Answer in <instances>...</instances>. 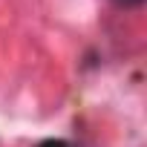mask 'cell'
<instances>
[{
  "label": "cell",
  "mask_w": 147,
  "mask_h": 147,
  "mask_svg": "<svg viewBox=\"0 0 147 147\" xmlns=\"http://www.w3.org/2000/svg\"><path fill=\"white\" fill-rule=\"evenodd\" d=\"M115 6H124V9H136V6H141L144 0H113Z\"/></svg>",
  "instance_id": "1"
},
{
  "label": "cell",
  "mask_w": 147,
  "mask_h": 147,
  "mask_svg": "<svg viewBox=\"0 0 147 147\" xmlns=\"http://www.w3.org/2000/svg\"><path fill=\"white\" fill-rule=\"evenodd\" d=\"M38 147H69L66 141H61V138H46L43 144H38Z\"/></svg>",
  "instance_id": "2"
}]
</instances>
